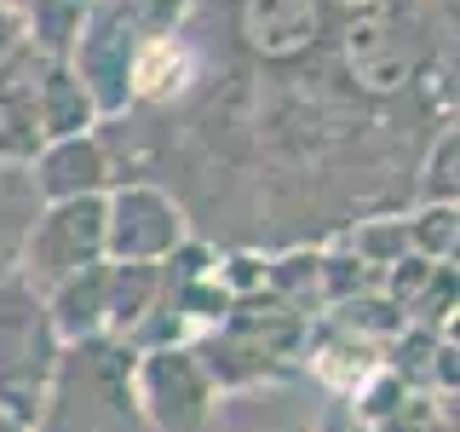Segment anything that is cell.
<instances>
[{
    "label": "cell",
    "instance_id": "obj_3",
    "mask_svg": "<svg viewBox=\"0 0 460 432\" xmlns=\"http://www.w3.org/2000/svg\"><path fill=\"white\" fill-rule=\"evenodd\" d=\"M133 403L144 432H208L219 386L196 346H144L133 352Z\"/></svg>",
    "mask_w": 460,
    "mask_h": 432
},
{
    "label": "cell",
    "instance_id": "obj_8",
    "mask_svg": "<svg viewBox=\"0 0 460 432\" xmlns=\"http://www.w3.org/2000/svg\"><path fill=\"white\" fill-rule=\"evenodd\" d=\"M29 104H35L40 139H75V133H93V127H98L93 98H86V86L75 81V69H69L64 58H35Z\"/></svg>",
    "mask_w": 460,
    "mask_h": 432
},
{
    "label": "cell",
    "instance_id": "obj_15",
    "mask_svg": "<svg viewBox=\"0 0 460 432\" xmlns=\"http://www.w3.org/2000/svg\"><path fill=\"white\" fill-rule=\"evenodd\" d=\"M104 6L133 29V40H162L190 18V0H104Z\"/></svg>",
    "mask_w": 460,
    "mask_h": 432
},
{
    "label": "cell",
    "instance_id": "obj_17",
    "mask_svg": "<svg viewBox=\"0 0 460 432\" xmlns=\"http://www.w3.org/2000/svg\"><path fill=\"white\" fill-rule=\"evenodd\" d=\"M18 52H23V12L0 6V64H12Z\"/></svg>",
    "mask_w": 460,
    "mask_h": 432
},
{
    "label": "cell",
    "instance_id": "obj_14",
    "mask_svg": "<svg viewBox=\"0 0 460 432\" xmlns=\"http://www.w3.org/2000/svg\"><path fill=\"white\" fill-rule=\"evenodd\" d=\"M351 254L363 259L374 277H380L385 266H397V259L409 254V225H402V213H385V220H357Z\"/></svg>",
    "mask_w": 460,
    "mask_h": 432
},
{
    "label": "cell",
    "instance_id": "obj_19",
    "mask_svg": "<svg viewBox=\"0 0 460 432\" xmlns=\"http://www.w3.org/2000/svg\"><path fill=\"white\" fill-rule=\"evenodd\" d=\"M0 432H35V421H23V415H6V410H0Z\"/></svg>",
    "mask_w": 460,
    "mask_h": 432
},
{
    "label": "cell",
    "instance_id": "obj_18",
    "mask_svg": "<svg viewBox=\"0 0 460 432\" xmlns=\"http://www.w3.org/2000/svg\"><path fill=\"white\" fill-rule=\"evenodd\" d=\"M316 432H368V427L357 421V415L345 410V403H328V410H323V421H316Z\"/></svg>",
    "mask_w": 460,
    "mask_h": 432
},
{
    "label": "cell",
    "instance_id": "obj_11",
    "mask_svg": "<svg viewBox=\"0 0 460 432\" xmlns=\"http://www.w3.org/2000/svg\"><path fill=\"white\" fill-rule=\"evenodd\" d=\"M155 294H162L155 266H115L110 259V340H133V328L150 317Z\"/></svg>",
    "mask_w": 460,
    "mask_h": 432
},
{
    "label": "cell",
    "instance_id": "obj_10",
    "mask_svg": "<svg viewBox=\"0 0 460 432\" xmlns=\"http://www.w3.org/2000/svg\"><path fill=\"white\" fill-rule=\"evenodd\" d=\"M93 0H29L23 6V47L35 58H69Z\"/></svg>",
    "mask_w": 460,
    "mask_h": 432
},
{
    "label": "cell",
    "instance_id": "obj_5",
    "mask_svg": "<svg viewBox=\"0 0 460 432\" xmlns=\"http://www.w3.org/2000/svg\"><path fill=\"white\" fill-rule=\"evenodd\" d=\"M98 259H104V196H75V202H47L35 213L12 271L47 294L52 283L75 277Z\"/></svg>",
    "mask_w": 460,
    "mask_h": 432
},
{
    "label": "cell",
    "instance_id": "obj_20",
    "mask_svg": "<svg viewBox=\"0 0 460 432\" xmlns=\"http://www.w3.org/2000/svg\"><path fill=\"white\" fill-rule=\"evenodd\" d=\"M12 283V266H6V259H0V288H6Z\"/></svg>",
    "mask_w": 460,
    "mask_h": 432
},
{
    "label": "cell",
    "instance_id": "obj_16",
    "mask_svg": "<svg viewBox=\"0 0 460 432\" xmlns=\"http://www.w3.org/2000/svg\"><path fill=\"white\" fill-rule=\"evenodd\" d=\"M455 162H460V139L449 122L426 139V162H420V196L426 202H455Z\"/></svg>",
    "mask_w": 460,
    "mask_h": 432
},
{
    "label": "cell",
    "instance_id": "obj_6",
    "mask_svg": "<svg viewBox=\"0 0 460 432\" xmlns=\"http://www.w3.org/2000/svg\"><path fill=\"white\" fill-rule=\"evenodd\" d=\"M133 29H127L104 0H93V12H86L75 47H69L64 64L75 69V81L86 86V98H93L98 122H121L127 110H133Z\"/></svg>",
    "mask_w": 460,
    "mask_h": 432
},
{
    "label": "cell",
    "instance_id": "obj_21",
    "mask_svg": "<svg viewBox=\"0 0 460 432\" xmlns=\"http://www.w3.org/2000/svg\"><path fill=\"white\" fill-rule=\"evenodd\" d=\"M0 6H12V12H23V6H29V0H0Z\"/></svg>",
    "mask_w": 460,
    "mask_h": 432
},
{
    "label": "cell",
    "instance_id": "obj_9",
    "mask_svg": "<svg viewBox=\"0 0 460 432\" xmlns=\"http://www.w3.org/2000/svg\"><path fill=\"white\" fill-rule=\"evenodd\" d=\"M40 300H47V317H52V328H58L64 346L110 335V259H98V266L75 271V277L52 283Z\"/></svg>",
    "mask_w": 460,
    "mask_h": 432
},
{
    "label": "cell",
    "instance_id": "obj_7",
    "mask_svg": "<svg viewBox=\"0 0 460 432\" xmlns=\"http://www.w3.org/2000/svg\"><path fill=\"white\" fill-rule=\"evenodd\" d=\"M29 179H35L40 202H75V196H104L115 184V162L98 144V127L93 133H75V139H47L29 162Z\"/></svg>",
    "mask_w": 460,
    "mask_h": 432
},
{
    "label": "cell",
    "instance_id": "obj_13",
    "mask_svg": "<svg viewBox=\"0 0 460 432\" xmlns=\"http://www.w3.org/2000/svg\"><path fill=\"white\" fill-rule=\"evenodd\" d=\"M402 225H409V254L431 259V266L455 259V237H460L455 202H420V213H402Z\"/></svg>",
    "mask_w": 460,
    "mask_h": 432
},
{
    "label": "cell",
    "instance_id": "obj_4",
    "mask_svg": "<svg viewBox=\"0 0 460 432\" xmlns=\"http://www.w3.org/2000/svg\"><path fill=\"white\" fill-rule=\"evenodd\" d=\"M190 242V208L155 179H115L104 191V259L115 266H162Z\"/></svg>",
    "mask_w": 460,
    "mask_h": 432
},
{
    "label": "cell",
    "instance_id": "obj_2",
    "mask_svg": "<svg viewBox=\"0 0 460 432\" xmlns=\"http://www.w3.org/2000/svg\"><path fill=\"white\" fill-rule=\"evenodd\" d=\"M58 357H64V340L47 317V300L12 271V283L0 288V410L40 421Z\"/></svg>",
    "mask_w": 460,
    "mask_h": 432
},
{
    "label": "cell",
    "instance_id": "obj_1",
    "mask_svg": "<svg viewBox=\"0 0 460 432\" xmlns=\"http://www.w3.org/2000/svg\"><path fill=\"white\" fill-rule=\"evenodd\" d=\"M35 432H144L133 403V346L110 335L64 346Z\"/></svg>",
    "mask_w": 460,
    "mask_h": 432
},
{
    "label": "cell",
    "instance_id": "obj_12",
    "mask_svg": "<svg viewBox=\"0 0 460 432\" xmlns=\"http://www.w3.org/2000/svg\"><path fill=\"white\" fill-rule=\"evenodd\" d=\"M40 208H47V202H40L29 167L0 162V259H6V266H18V248H23V237H29V225H35Z\"/></svg>",
    "mask_w": 460,
    "mask_h": 432
}]
</instances>
